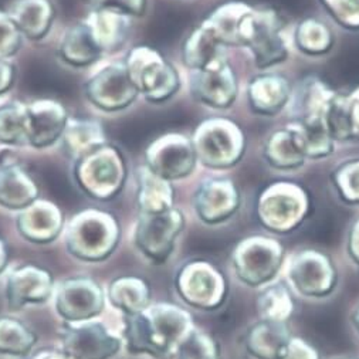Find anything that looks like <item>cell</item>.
I'll return each mask as SVG.
<instances>
[{
	"mask_svg": "<svg viewBox=\"0 0 359 359\" xmlns=\"http://www.w3.org/2000/svg\"><path fill=\"white\" fill-rule=\"evenodd\" d=\"M9 256H11V252H9V246L8 243L5 242V238L0 237V274H2L9 263Z\"/></svg>",
	"mask_w": 359,
	"mask_h": 359,
	"instance_id": "49",
	"label": "cell"
},
{
	"mask_svg": "<svg viewBox=\"0 0 359 359\" xmlns=\"http://www.w3.org/2000/svg\"><path fill=\"white\" fill-rule=\"evenodd\" d=\"M53 274L40 266L25 264L15 269L6 280V298L11 311H19L27 306H40L54 294Z\"/></svg>",
	"mask_w": 359,
	"mask_h": 359,
	"instance_id": "18",
	"label": "cell"
},
{
	"mask_svg": "<svg viewBox=\"0 0 359 359\" xmlns=\"http://www.w3.org/2000/svg\"><path fill=\"white\" fill-rule=\"evenodd\" d=\"M16 66L12 60H0V97L12 90L16 81Z\"/></svg>",
	"mask_w": 359,
	"mask_h": 359,
	"instance_id": "46",
	"label": "cell"
},
{
	"mask_svg": "<svg viewBox=\"0 0 359 359\" xmlns=\"http://www.w3.org/2000/svg\"><path fill=\"white\" fill-rule=\"evenodd\" d=\"M191 140L198 162L212 169L231 168L246 151L245 133L227 118L206 119L196 127Z\"/></svg>",
	"mask_w": 359,
	"mask_h": 359,
	"instance_id": "6",
	"label": "cell"
},
{
	"mask_svg": "<svg viewBox=\"0 0 359 359\" xmlns=\"http://www.w3.org/2000/svg\"><path fill=\"white\" fill-rule=\"evenodd\" d=\"M292 287L307 297H325L334 291L338 281L335 264L323 252L306 249L292 256L288 266Z\"/></svg>",
	"mask_w": 359,
	"mask_h": 359,
	"instance_id": "15",
	"label": "cell"
},
{
	"mask_svg": "<svg viewBox=\"0 0 359 359\" xmlns=\"http://www.w3.org/2000/svg\"><path fill=\"white\" fill-rule=\"evenodd\" d=\"M184 229L185 216L177 208L162 213H140L134 230V245L145 259L162 264L170 257Z\"/></svg>",
	"mask_w": 359,
	"mask_h": 359,
	"instance_id": "9",
	"label": "cell"
},
{
	"mask_svg": "<svg viewBox=\"0 0 359 359\" xmlns=\"http://www.w3.org/2000/svg\"><path fill=\"white\" fill-rule=\"evenodd\" d=\"M8 13L22 36L32 41L46 39L55 20L51 0H15Z\"/></svg>",
	"mask_w": 359,
	"mask_h": 359,
	"instance_id": "26",
	"label": "cell"
},
{
	"mask_svg": "<svg viewBox=\"0 0 359 359\" xmlns=\"http://www.w3.org/2000/svg\"><path fill=\"white\" fill-rule=\"evenodd\" d=\"M331 19L348 30H359V0H321Z\"/></svg>",
	"mask_w": 359,
	"mask_h": 359,
	"instance_id": "42",
	"label": "cell"
},
{
	"mask_svg": "<svg viewBox=\"0 0 359 359\" xmlns=\"http://www.w3.org/2000/svg\"><path fill=\"white\" fill-rule=\"evenodd\" d=\"M292 88L290 81L277 73H263L248 86L249 105L255 114L274 116L288 107Z\"/></svg>",
	"mask_w": 359,
	"mask_h": 359,
	"instance_id": "23",
	"label": "cell"
},
{
	"mask_svg": "<svg viewBox=\"0 0 359 359\" xmlns=\"http://www.w3.org/2000/svg\"><path fill=\"white\" fill-rule=\"evenodd\" d=\"M27 359H72L67 353H65L62 349H54V348H46L41 351H37Z\"/></svg>",
	"mask_w": 359,
	"mask_h": 359,
	"instance_id": "48",
	"label": "cell"
},
{
	"mask_svg": "<svg viewBox=\"0 0 359 359\" xmlns=\"http://www.w3.org/2000/svg\"><path fill=\"white\" fill-rule=\"evenodd\" d=\"M189 88L192 97L210 108H230L238 94V81L227 60L209 69L191 72Z\"/></svg>",
	"mask_w": 359,
	"mask_h": 359,
	"instance_id": "19",
	"label": "cell"
},
{
	"mask_svg": "<svg viewBox=\"0 0 359 359\" xmlns=\"http://www.w3.org/2000/svg\"><path fill=\"white\" fill-rule=\"evenodd\" d=\"M57 54L63 63L73 69H87L102 55L84 22L70 26L63 33Z\"/></svg>",
	"mask_w": 359,
	"mask_h": 359,
	"instance_id": "28",
	"label": "cell"
},
{
	"mask_svg": "<svg viewBox=\"0 0 359 359\" xmlns=\"http://www.w3.org/2000/svg\"><path fill=\"white\" fill-rule=\"evenodd\" d=\"M176 359H222V352L217 341L210 334L195 330Z\"/></svg>",
	"mask_w": 359,
	"mask_h": 359,
	"instance_id": "40",
	"label": "cell"
},
{
	"mask_svg": "<svg viewBox=\"0 0 359 359\" xmlns=\"http://www.w3.org/2000/svg\"><path fill=\"white\" fill-rule=\"evenodd\" d=\"M335 91L321 79L307 77L292 90L288 107L294 121L300 124L325 123Z\"/></svg>",
	"mask_w": 359,
	"mask_h": 359,
	"instance_id": "22",
	"label": "cell"
},
{
	"mask_svg": "<svg viewBox=\"0 0 359 359\" xmlns=\"http://www.w3.org/2000/svg\"><path fill=\"white\" fill-rule=\"evenodd\" d=\"M88 102L102 112H119L131 107L140 97L126 63H109L93 73L84 86Z\"/></svg>",
	"mask_w": 359,
	"mask_h": 359,
	"instance_id": "11",
	"label": "cell"
},
{
	"mask_svg": "<svg viewBox=\"0 0 359 359\" xmlns=\"http://www.w3.org/2000/svg\"><path fill=\"white\" fill-rule=\"evenodd\" d=\"M91 8L109 9L128 18H141L147 12L148 0H87Z\"/></svg>",
	"mask_w": 359,
	"mask_h": 359,
	"instance_id": "44",
	"label": "cell"
},
{
	"mask_svg": "<svg viewBox=\"0 0 359 359\" xmlns=\"http://www.w3.org/2000/svg\"><path fill=\"white\" fill-rule=\"evenodd\" d=\"M311 210L307 191L294 182H274L264 188L256 205V215L267 230L285 234L302 226Z\"/></svg>",
	"mask_w": 359,
	"mask_h": 359,
	"instance_id": "5",
	"label": "cell"
},
{
	"mask_svg": "<svg viewBox=\"0 0 359 359\" xmlns=\"http://www.w3.org/2000/svg\"><path fill=\"white\" fill-rule=\"evenodd\" d=\"M294 40L298 50L313 57L327 54L335 43L332 30L321 20L313 18L298 23Z\"/></svg>",
	"mask_w": 359,
	"mask_h": 359,
	"instance_id": "38",
	"label": "cell"
},
{
	"mask_svg": "<svg viewBox=\"0 0 359 359\" xmlns=\"http://www.w3.org/2000/svg\"><path fill=\"white\" fill-rule=\"evenodd\" d=\"M175 203L172 182L154 173L145 165L137 169V205L140 213H162Z\"/></svg>",
	"mask_w": 359,
	"mask_h": 359,
	"instance_id": "29",
	"label": "cell"
},
{
	"mask_svg": "<svg viewBox=\"0 0 359 359\" xmlns=\"http://www.w3.org/2000/svg\"><path fill=\"white\" fill-rule=\"evenodd\" d=\"M264 158L269 165L278 170L302 168L307 161L302 144L291 126L274 131L266 140Z\"/></svg>",
	"mask_w": 359,
	"mask_h": 359,
	"instance_id": "34",
	"label": "cell"
},
{
	"mask_svg": "<svg viewBox=\"0 0 359 359\" xmlns=\"http://www.w3.org/2000/svg\"><path fill=\"white\" fill-rule=\"evenodd\" d=\"M0 145L5 148L27 147L26 104L12 101L0 105Z\"/></svg>",
	"mask_w": 359,
	"mask_h": 359,
	"instance_id": "37",
	"label": "cell"
},
{
	"mask_svg": "<svg viewBox=\"0 0 359 359\" xmlns=\"http://www.w3.org/2000/svg\"><path fill=\"white\" fill-rule=\"evenodd\" d=\"M175 288L187 304L205 311L219 309L229 291L224 274L205 260H191L179 269Z\"/></svg>",
	"mask_w": 359,
	"mask_h": 359,
	"instance_id": "10",
	"label": "cell"
},
{
	"mask_svg": "<svg viewBox=\"0 0 359 359\" xmlns=\"http://www.w3.org/2000/svg\"><path fill=\"white\" fill-rule=\"evenodd\" d=\"M54 309L67 324L98 317L105 309V292L91 277H72L55 285Z\"/></svg>",
	"mask_w": 359,
	"mask_h": 359,
	"instance_id": "12",
	"label": "cell"
},
{
	"mask_svg": "<svg viewBox=\"0 0 359 359\" xmlns=\"http://www.w3.org/2000/svg\"><path fill=\"white\" fill-rule=\"evenodd\" d=\"M252 11L242 2H229L213 11L202 23L224 46H242V29Z\"/></svg>",
	"mask_w": 359,
	"mask_h": 359,
	"instance_id": "32",
	"label": "cell"
},
{
	"mask_svg": "<svg viewBox=\"0 0 359 359\" xmlns=\"http://www.w3.org/2000/svg\"><path fill=\"white\" fill-rule=\"evenodd\" d=\"M348 255L359 266V219L355 220L348 234Z\"/></svg>",
	"mask_w": 359,
	"mask_h": 359,
	"instance_id": "47",
	"label": "cell"
},
{
	"mask_svg": "<svg viewBox=\"0 0 359 359\" xmlns=\"http://www.w3.org/2000/svg\"><path fill=\"white\" fill-rule=\"evenodd\" d=\"M62 142L69 156L76 162L108 141L102 124L97 119L70 116L62 137Z\"/></svg>",
	"mask_w": 359,
	"mask_h": 359,
	"instance_id": "30",
	"label": "cell"
},
{
	"mask_svg": "<svg viewBox=\"0 0 359 359\" xmlns=\"http://www.w3.org/2000/svg\"><path fill=\"white\" fill-rule=\"evenodd\" d=\"M37 344L36 332L20 320L0 317V355L27 358Z\"/></svg>",
	"mask_w": 359,
	"mask_h": 359,
	"instance_id": "35",
	"label": "cell"
},
{
	"mask_svg": "<svg viewBox=\"0 0 359 359\" xmlns=\"http://www.w3.org/2000/svg\"><path fill=\"white\" fill-rule=\"evenodd\" d=\"M196 163L192 140L182 134L161 135L145 151L144 165L169 182L192 175Z\"/></svg>",
	"mask_w": 359,
	"mask_h": 359,
	"instance_id": "13",
	"label": "cell"
},
{
	"mask_svg": "<svg viewBox=\"0 0 359 359\" xmlns=\"http://www.w3.org/2000/svg\"><path fill=\"white\" fill-rule=\"evenodd\" d=\"M40 189L12 148L0 154V208L20 212L36 202Z\"/></svg>",
	"mask_w": 359,
	"mask_h": 359,
	"instance_id": "17",
	"label": "cell"
},
{
	"mask_svg": "<svg viewBox=\"0 0 359 359\" xmlns=\"http://www.w3.org/2000/svg\"><path fill=\"white\" fill-rule=\"evenodd\" d=\"M241 192L227 177L205 179L194 196L195 212L206 224H219L229 220L241 208Z\"/></svg>",
	"mask_w": 359,
	"mask_h": 359,
	"instance_id": "20",
	"label": "cell"
},
{
	"mask_svg": "<svg viewBox=\"0 0 359 359\" xmlns=\"http://www.w3.org/2000/svg\"><path fill=\"white\" fill-rule=\"evenodd\" d=\"M341 359H356V358H341Z\"/></svg>",
	"mask_w": 359,
	"mask_h": 359,
	"instance_id": "51",
	"label": "cell"
},
{
	"mask_svg": "<svg viewBox=\"0 0 359 359\" xmlns=\"http://www.w3.org/2000/svg\"><path fill=\"white\" fill-rule=\"evenodd\" d=\"M284 260L283 245L269 236H249L231 252V264L238 280L250 287L271 281Z\"/></svg>",
	"mask_w": 359,
	"mask_h": 359,
	"instance_id": "7",
	"label": "cell"
},
{
	"mask_svg": "<svg viewBox=\"0 0 359 359\" xmlns=\"http://www.w3.org/2000/svg\"><path fill=\"white\" fill-rule=\"evenodd\" d=\"M242 46L248 47L259 69H270L288 57L280 16L271 9H253L245 19Z\"/></svg>",
	"mask_w": 359,
	"mask_h": 359,
	"instance_id": "8",
	"label": "cell"
},
{
	"mask_svg": "<svg viewBox=\"0 0 359 359\" xmlns=\"http://www.w3.org/2000/svg\"><path fill=\"white\" fill-rule=\"evenodd\" d=\"M23 39L9 13L0 11V60H12L22 48Z\"/></svg>",
	"mask_w": 359,
	"mask_h": 359,
	"instance_id": "43",
	"label": "cell"
},
{
	"mask_svg": "<svg viewBox=\"0 0 359 359\" xmlns=\"http://www.w3.org/2000/svg\"><path fill=\"white\" fill-rule=\"evenodd\" d=\"M124 341L130 353L154 359H176L196 330L192 316L173 303H151L124 317Z\"/></svg>",
	"mask_w": 359,
	"mask_h": 359,
	"instance_id": "1",
	"label": "cell"
},
{
	"mask_svg": "<svg viewBox=\"0 0 359 359\" xmlns=\"http://www.w3.org/2000/svg\"><path fill=\"white\" fill-rule=\"evenodd\" d=\"M325 124L335 142L359 141V87L346 94H335Z\"/></svg>",
	"mask_w": 359,
	"mask_h": 359,
	"instance_id": "27",
	"label": "cell"
},
{
	"mask_svg": "<svg viewBox=\"0 0 359 359\" xmlns=\"http://www.w3.org/2000/svg\"><path fill=\"white\" fill-rule=\"evenodd\" d=\"M290 126L295 131L307 159H314V161L323 159L330 156L334 152L335 141L332 140L325 123H317V124L291 123Z\"/></svg>",
	"mask_w": 359,
	"mask_h": 359,
	"instance_id": "39",
	"label": "cell"
},
{
	"mask_svg": "<svg viewBox=\"0 0 359 359\" xmlns=\"http://www.w3.org/2000/svg\"><path fill=\"white\" fill-rule=\"evenodd\" d=\"M123 348V339L100 321L67 324L62 331V351L72 359H111Z\"/></svg>",
	"mask_w": 359,
	"mask_h": 359,
	"instance_id": "14",
	"label": "cell"
},
{
	"mask_svg": "<svg viewBox=\"0 0 359 359\" xmlns=\"http://www.w3.org/2000/svg\"><path fill=\"white\" fill-rule=\"evenodd\" d=\"M73 175L84 195L98 202H108L123 192L128 168L121 149L107 142L77 159Z\"/></svg>",
	"mask_w": 359,
	"mask_h": 359,
	"instance_id": "3",
	"label": "cell"
},
{
	"mask_svg": "<svg viewBox=\"0 0 359 359\" xmlns=\"http://www.w3.org/2000/svg\"><path fill=\"white\" fill-rule=\"evenodd\" d=\"M84 23L102 54L123 48L131 32V18L109 9L91 8Z\"/></svg>",
	"mask_w": 359,
	"mask_h": 359,
	"instance_id": "24",
	"label": "cell"
},
{
	"mask_svg": "<svg viewBox=\"0 0 359 359\" xmlns=\"http://www.w3.org/2000/svg\"><path fill=\"white\" fill-rule=\"evenodd\" d=\"M66 217L55 203L37 199L16 217V229L25 241L34 245H48L63 233Z\"/></svg>",
	"mask_w": 359,
	"mask_h": 359,
	"instance_id": "21",
	"label": "cell"
},
{
	"mask_svg": "<svg viewBox=\"0 0 359 359\" xmlns=\"http://www.w3.org/2000/svg\"><path fill=\"white\" fill-rule=\"evenodd\" d=\"M124 63L140 95L151 104L169 101L181 88L177 70L154 47L131 48Z\"/></svg>",
	"mask_w": 359,
	"mask_h": 359,
	"instance_id": "4",
	"label": "cell"
},
{
	"mask_svg": "<svg viewBox=\"0 0 359 359\" xmlns=\"http://www.w3.org/2000/svg\"><path fill=\"white\" fill-rule=\"evenodd\" d=\"M334 187L344 202L359 205V159L348 161L335 170Z\"/></svg>",
	"mask_w": 359,
	"mask_h": 359,
	"instance_id": "41",
	"label": "cell"
},
{
	"mask_svg": "<svg viewBox=\"0 0 359 359\" xmlns=\"http://www.w3.org/2000/svg\"><path fill=\"white\" fill-rule=\"evenodd\" d=\"M27 147L43 151L62 141L69 123V111L57 100L40 98L26 104Z\"/></svg>",
	"mask_w": 359,
	"mask_h": 359,
	"instance_id": "16",
	"label": "cell"
},
{
	"mask_svg": "<svg viewBox=\"0 0 359 359\" xmlns=\"http://www.w3.org/2000/svg\"><path fill=\"white\" fill-rule=\"evenodd\" d=\"M256 307L262 320L287 323L294 313V298L284 283H276L257 294Z\"/></svg>",
	"mask_w": 359,
	"mask_h": 359,
	"instance_id": "36",
	"label": "cell"
},
{
	"mask_svg": "<svg viewBox=\"0 0 359 359\" xmlns=\"http://www.w3.org/2000/svg\"><path fill=\"white\" fill-rule=\"evenodd\" d=\"M224 50L226 47L210 33V30L201 25L184 43V63L191 72L205 70L227 60Z\"/></svg>",
	"mask_w": 359,
	"mask_h": 359,
	"instance_id": "31",
	"label": "cell"
},
{
	"mask_svg": "<svg viewBox=\"0 0 359 359\" xmlns=\"http://www.w3.org/2000/svg\"><path fill=\"white\" fill-rule=\"evenodd\" d=\"M352 324H353L355 330L359 332V306L356 307V310L352 314Z\"/></svg>",
	"mask_w": 359,
	"mask_h": 359,
	"instance_id": "50",
	"label": "cell"
},
{
	"mask_svg": "<svg viewBox=\"0 0 359 359\" xmlns=\"http://www.w3.org/2000/svg\"><path fill=\"white\" fill-rule=\"evenodd\" d=\"M291 338L287 323L260 320L245 334V346L256 359H284Z\"/></svg>",
	"mask_w": 359,
	"mask_h": 359,
	"instance_id": "25",
	"label": "cell"
},
{
	"mask_svg": "<svg viewBox=\"0 0 359 359\" xmlns=\"http://www.w3.org/2000/svg\"><path fill=\"white\" fill-rule=\"evenodd\" d=\"M284 359H320V353L307 341L292 337L288 344Z\"/></svg>",
	"mask_w": 359,
	"mask_h": 359,
	"instance_id": "45",
	"label": "cell"
},
{
	"mask_svg": "<svg viewBox=\"0 0 359 359\" xmlns=\"http://www.w3.org/2000/svg\"><path fill=\"white\" fill-rule=\"evenodd\" d=\"M108 300L124 317L137 314L151 304V288L148 283L137 276H123L111 281Z\"/></svg>",
	"mask_w": 359,
	"mask_h": 359,
	"instance_id": "33",
	"label": "cell"
},
{
	"mask_svg": "<svg viewBox=\"0 0 359 359\" xmlns=\"http://www.w3.org/2000/svg\"><path fill=\"white\" fill-rule=\"evenodd\" d=\"M119 241L121 226L118 219L101 209L80 210L65 226L67 252L86 263L107 260L116 250Z\"/></svg>",
	"mask_w": 359,
	"mask_h": 359,
	"instance_id": "2",
	"label": "cell"
}]
</instances>
